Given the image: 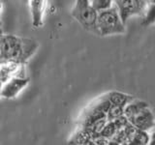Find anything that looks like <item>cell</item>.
I'll return each mask as SVG.
<instances>
[{"instance_id":"obj_2","label":"cell","mask_w":155,"mask_h":145,"mask_svg":"<svg viewBox=\"0 0 155 145\" xmlns=\"http://www.w3.org/2000/svg\"><path fill=\"white\" fill-rule=\"evenodd\" d=\"M71 14L84 30L99 35L98 14L99 12L92 6L89 0H76Z\"/></svg>"},{"instance_id":"obj_7","label":"cell","mask_w":155,"mask_h":145,"mask_svg":"<svg viewBox=\"0 0 155 145\" xmlns=\"http://www.w3.org/2000/svg\"><path fill=\"white\" fill-rule=\"evenodd\" d=\"M30 12L32 18V24L34 27H41L44 23L48 0H29Z\"/></svg>"},{"instance_id":"obj_5","label":"cell","mask_w":155,"mask_h":145,"mask_svg":"<svg viewBox=\"0 0 155 145\" xmlns=\"http://www.w3.org/2000/svg\"><path fill=\"white\" fill-rule=\"evenodd\" d=\"M29 83V79L19 76H13L2 84L1 97L5 99L15 98L19 92L23 90Z\"/></svg>"},{"instance_id":"obj_12","label":"cell","mask_w":155,"mask_h":145,"mask_svg":"<svg viewBox=\"0 0 155 145\" xmlns=\"http://www.w3.org/2000/svg\"><path fill=\"white\" fill-rule=\"evenodd\" d=\"M149 141H150V137L147 134V132L137 129V130L135 132L134 135L130 140V143L142 145V144H148Z\"/></svg>"},{"instance_id":"obj_11","label":"cell","mask_w":155,"mask_h":145,"mask_svg":"<svg viewBox=\"0 0 155 145\" xmlns=\"http://www.w3.org/2000/svg\"><path fill=\"white\" fill-rule=\"evenodd\" d=\"M117 132H118V128L114 121H108L107 124L104 126V128L99 133V134L107 139H111Z\"/></svg>"},{"instance_id":"obj_9","label":"cell","mask_w":155,"mask_h":145,"mask_svg":"<svg viewBox=\"0 0 155 145\" xmlns=\"http://www.w3.org/2000/svg\"><path fill=\"white\" fill-rule=\"evenodd\" d=\"M148 104L147 102L143 101H137L134 100L131 103H129L124 108V115L127 117L128 120H130L131 118H133L136 114H138L140 111H142L143 109H144L145 108H148Z\"/></svg>"},{"instance_id":"obj_17","label":"cell","mask_w":155,"mask_h":145,"mask_svg":"<svg viewBox=\"0 0 155 145\" xmlns=\"http://www.w3.org/2000/svg\"><path fill=\"white\" fill-rule=\"evenodd\" d=\"M145 1H147V0H145Z\"/></svg>"},{"instance_id":"obj_8","label":"cell","mask_w":155,"mask_h":145,"mask_svg":"<svg viewBox=\"0 0 155 145\" xmlns=\"http://www.w3.org/2000/svg\"><path fill=\"white\" fill-rule=\"evenodd\" d=\"M105 97L110 102L111 105H119L122 108H125L129 103L135 100V97L118 91H110Z\"/></svg>"},{"instance_id":"obj_16","label":"cell","mask_w":155,"mask_h":145,"mask_svg":"<svg viewBox=\"0 0 155 145\" xmlns=\"http://www.w3.org/2000/svg\"><path fill=\"white\" fill-rule=\"evenodd\" d=\"M147 3H151V4H155V0H147Z\"/></svg>"},{"instance_id":"obj_15","label":"cell","mask_w":155,"mask_h":145,"mask_svg":"<svg viewBox=\"0 0 155 145\" xmlns=\"http://www.w3.org/2000/svg\"><path fill=\"white\" fill-rule=\"evenodd\" d=\"M149 144H155V132L151 134V137H150Z\"/></svg>"},{"instance_id":"obj_3","label":"cell","mask_w":155,"mask_h":145,"mask_svg":"<svg viewBox=\"0 0 155 145\" xmlns=\"http://www.w3.org/2000/svg\"><path fill=\"white\" fill-rule=\"evenodd\" d=\"M98 29L99 36L102 37L119 35V34L125 33V22L121 18L118 9L115 5L99 12Z\"/></svg>"},{"instance_id":"obj_6","label":"cell","mask_w":155,"mask_h":145,"mask_svg":"<svg viewBox=\"0 0 155 145\" xmlns=\"http://www.w3.org/2000/svg\"><path fill=\"white\" fill-rule=\"evenodd\" d=\"M129 121L137 129L145 130V132L151 130L155 126V118L153 116L152 111L149 109V106L145 108L142 111H140L138 114H136Z\"/></svg>"},{"instance_id":"obj_14","label":"cell","mask_w":155,"mask_h":145,"mask_svg":"<svg viewBox=\"0 0 155 145\" xmlns=\"http://www.w3.org/2000/svg\"><path fill=\"white\" fill-rule=\"evenodd\" d=\"M89 2L97 11L101 12L114 6V0H89Z\"/></svg>"},{"instance_id":"obj_4","label":"cell","mask_w":155,"mask_h":145,"mask_svg":"<svg viewBox=\"0 0 155 145\" xmlns=\"http://www.w3.org/2000/svg\"><path fill=\"white\" fill-rule=\"evenodd\" d=\"M114 5L118 9L121 18L126 23L131 17L143 14L147 2L145 0H114Z\"/></svg>"},{"instance_id":"obj_10","label":"cell","mask_w":155,"mask_h":145,"mask_svg":"<svg viewBox=\"0 0 155 145\" xmlns=\"http://www.w3.org/2000/svg\"><path fill=\"white\" fill-rule=\"evenodd\" d=\"M155 23V4L147 3L143 14V24L145 26Z\"/></svg>"},{"instance_id":"obj_13","label":"cell","mask_w":155,"mask_h":145,"mask_svg":"<svg viewBox=\"0 0 155 145\" xmlns=\"http://www.w3.org/2000/svg\"><path fill=\"white\" fill-rule=\"evenodd\" d=\"M123 115H124V108L119 105H111L108 113H107V119H108V121H114Z\"/></svg>"},{"instance_id":"obj_1","label":"cell","mask_w":155,"mask_h":145,"mask_svg":"<svg viewBox=\"0 0 155 145\" xmlns=\"http://www.w3.org/2000/svg\"><path fill=\"white\" fill-rule=\"evenodd\" d=\"M38 44L31 39L21 38L12 34H2L0 42L1 63L14 62L24 65L36 52Z\"/></svg>"}]
</instances>
